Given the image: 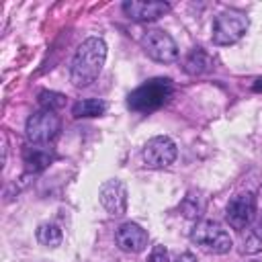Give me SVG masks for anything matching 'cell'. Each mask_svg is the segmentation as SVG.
I'll use <instances>...</instances> for the list:
<instances>
[{"instance_id":"6da1fadb","label":"cell","mask_w":262,"mask_h":262,"mask_svg":"<svg viewBox=\"0 0 262 262\" xmlns=\"http://www.w3.org/2000/svg\"><path fill=\"white\" fill-rule=\"evenodd\" d=\"M104 59H106V43L100 37H88L78 47V51L72 59V66H70L72 84L78 88L90 86L98 78V74L104 66Z\"/></svg>"},{"instance_id":"5bb4252c","label":"cell","mask_w":262,"mask_h":262,"mask_svg":"<svg viewBox=\"0 0 262 262\" xmlns=\"http://www.w3.org/2000/svg\"><path fill=\"white\" fill-rule=\"evenodd\" d=\"M104 111H106V102L100 100V98H84V100H78L72 106V115L76 119H82V117H100V115H104Z\"/></svg>"},{"instance_id":"4fadbf2b","label":"cell","mask_w":262,"mask_h":262,"mask_svg":"<svg viewBox=\"0 0 262 262\" xmlns=\"http://www.w3.org/2000/svg\"><path fill=\"white\" fill-rule=\"evenodd\" d=\"M23 158H25V164H27V170H29V172H41V170H45V168L51 164V160H53V156H51L45 147H39V145L27 147L25 154H23Z\"/></svg>"},{"instance_id":"52a82bcc","label":"cell","mask_w":262,"mask_h":262,"mask_svg":"<svg viewBox=\"0 0 262 262\" xmlns=\"http://www.w3.org/2000/svg\"><path fill=\"white\" fill-rule=\"evenodd\" d=\"M176 156H178L176 143L170 137H166V135L151 137L143 145V151H141L143 164L147 168H166V166H170L176 160Z\"/></svg>"},{"instance_id":"277c9868","label":"cell","mask_w":262,"mask_h":262,"mask_svg":"<svg viewBox=\"0 0 262 262\" xmlns=\"http://www.w3.org/2000/svg\"><path fill=\"white\" fill-rule=\"evenodd\" d=\"M248 16L239 10H225L221 14L215 16L213 20V43L215 45H233L237 43L246 31H248Z\"/></svg>"},{"instance_id":"30bf717a","label":"cell","mask_w":262,"mask_h":262,"mask_svg":"<svg viewBox=\"0 0 262 262\" xmlns=\"http://www.w3.org/2000/svg\"><path fill=\"white\" fill-rule=\"evenodd\" d=\"M98 196H100V205L115 217L123 215L127 211V186L113 178V180H106L100 190H98Z\"/></svg>"},{"instance_id":"d6986e66","label":"cell","mask_w":262,"mask_h":262,"mask_svg":"<svg viewBox=\"0 0 262 262\" xmlns=\"http://www.w3.org/2000/svg\"><path fill=\"white\" fill-rule=\"evenodd\" d=\"M147 262H170V256H168V250L164 246H156L147 258Z\"/></svg>"},{"instance_id":"9a60e30c","label":"cell","mask_w":262,"mask_h":262,"mask_svg":"<svg viewBox=\"0 0 262 262\" xmlns=\"http://www.w3.org/2000/svg\"><path fill=\"white\" fill-rule=\"evenodd\" d=\"M61 229L55 225V223H43V225H39V229H37V239H39V244H43V246H47V248H57L59 244H61Z\"/></svg>"},{"instance_id":"8992f818","label":"cell","mask_w":262,"mask_h":262,"mask_svg":"<svg viewBox=\"0 0 262 262\" xmlns=\"http://www.w3.org/2000/svg\"><path fill=\"white\" fill-rule=\"evenodd\" d=\"M141 47L143 51L160 63H172L178 59V45L176 41L162 29H151L143 33L141 37Z\"/></svg>"},{"instance_id":"7a4b0ae2","label":"cell","mask_w":262,"mask_h":262,"mask_svg":"<svg viewBox=\"0 0 262 262\" xmlns=\"http://www.w3.org/2000/svg\"><path fill=\"white\" fill-rule=\"evenodd\" d=\"M174 94V86L170 78H151L137 86L127 96V106L135 113H151L164 106Z\"/></svg>"},{"instance_id":"44dd1931","label":"cell","mask_w":262,"mask_h":262,"mask_svg":"<svg viewBox=\"0 0 262 262\" xmlns=\"http://www.w3.org/2000/svg\"><path fill=\"white\" fill-rule=\"evenodd\" d=\"M254 90H256V92H260V90H262V80H256V84H254Z\"/></svg>"},{"instance_id":"ba28073f","label":"cell","mask_w":262,"mask_h":262,"mask_svg":"<svg viewBox=\"0 0 262 262\" xmlns=\"http://www.w3.org/2000/svg\"><path fill=\"white\" fill-rule=\"evenodd\" d=\"M256 215V196L252 192H242V194H235L229 203H227V211H225V217H227V223L242 231L246 229L252 219Z\"/></svg>"},{"instance_id":"2e32d148","label":"cell","mask_w":262,"mask_h":262,"mask_svg":"<svg viewBox=\"0 0 262 262\" xmlns=\"http://www.w3.org/2000/svg\"><path fill=\"white\" fill-rule=\"evenodd\" d=\"M37 102L41 106V111H57L66 104V96L59 94V92H53V90H41L37 94Z\"/></svg>"},{"instance_id":"3957f363","label":"cell","mask_w":262,"mask_h":262,"mask_svg":"<svg viewBox=\"0 0 262 262\" xmlns=\"http://www.w3.org/2000/svg\"><path fill=\"white\" fill-rule=\"evenodd\" d=\"M190 239L192 244H196L201 250L209 254H227L233 246L229 233L217 221H211V219L199 221L190 231Z\"/></svg>"},{"instance_id":"9c48e42d","label":"cell","mask_w":262,"mask_h":262,"mask_svg":"<svg viewBox=\"0 0 262 262\" xmlns=\"http://www.w3.org/2000/svg\"><path fill=\"white\" fill-rule=\"evenodd\" d=\"M170 4L168 2H145V0H125L123 2V12L131 18V20H139V23H151L158 20L160 16L170 12Z\"/></svg>"},{"instance_id":"ffe728a7","label":"cell","mask_w":262,"mask_h":262,"mask_svg":"<svg viewBox=\"0 0 262 262\" xmlns=\"http://www.w3.org/2000/svg\"><path fill=\"white\" fill-rule=\"evenodd\" d=\"M176 262H196V258H194L190 252H184V254H180V256L176 258Z\"/></svg>"},{"instance_id":"7c38bea8","label":"cell","mask_w":262,"mask_h":262,"mask_svg":"<svg viewBox=\"0 0 262 262\" xmlns=\"http://www.w3.org/2000/svg\"><path fill=\"white\" fill-rule=\"evenodd\" d=\"M211 66H213V61H211L209 53L201 47H194L184 59V72L190 74V76H201V74L209 72Z\"/></svg>"},{"instance_id":"ac0fdd59","label":"cell","mask_w":262,"mask_h":262,"mask_svg":"<svg viewBox=\"0 0 262 262\" xmlns=\"http://www.w3.org/2000/svg\"><path fill=\"white\" fill-rule=\"evenodd\" d=\"M180 211H182L184 217H196V215H201V211H203V203L199 201V196L194 199V194H188V196L184 199V203L180 205Z\"/></svg>"},{"instance_id":"e0dca14e","label":"cell","mask_w":262,"mask_h":262,"mask_svg":"<svg viewBox=\"0 0 262 262\" xmlns=\"http://www.w3.org/2000/svg\"><path fill=\"white\" fill-rule=\"evenodd\" d=\"M244 252L246 254H258L262 252V225L250 227L244 235Z\"/></svg>"},{"instance_id":"8fae6325","label":"cell","mask_w":262,"mask_h":262,"mask_svg":"<svg viewBox=\"0 0 262 262\" xmlns=\"http://www.w3.org/2000/svg\"><path fill=\"white\" fill-rule=\"evenodd\" d=\"M115 239H117V246L123 250V252H131V254H137L141 252L145 246H147V231L137 225V223H123L117 233H115Z\"/></svg>"},{"instance_id":"5b68a950","label":"cell","mask_w":262,"mask_h":262,"mask_svg":"<svg viewBox=\"0 0 262 262\" xmlns=\"http://www.w3.org/2000/svg\"><path fill=\"white\" fill-rule=\"evenodd\" d=\"M61 129V121L53 111H37L27 119V139L35 145L49 143Z\"/></svg>"}]
</instances>
